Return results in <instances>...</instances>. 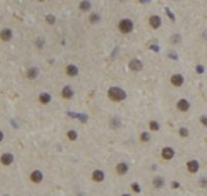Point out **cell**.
Listing matches in <instances>:
<instances>
[{
    "label": "cell",
    "instance_id": "cell-3",
    "mask_svg": "<svg viewBox=\"0 0 207 196\" xmlns=\"http://www.w3.org/2000/svg\"><path fill=\"white\" fill-rule=\"evenodd\" d=\"M162 156H163V159L170 160V159L174 158V151H173L170 146H166V148H163V151H162Z\"/></svg>",
    "mask_w": 207,
    "mask_h": 196
},
{
    "label": "cell",
    "instance_id": "cell-17",
    "mask_svg": "<svg viewBox=\"0 0 207 196\" xmlns=\"http://www.w3.org/2000/svg\"><path fill=\"white\" fill-rule=\"evenodd\" d=\"M72 95H73V91H72V89L69 86L64 87V90H62V97L64 98H72Z\"/></svg>",
    "mask_w": 207,
    "mask_h": 196
},
{
    "label": "cell",
    "instance_id": "cell-7",
    "mask_svg": "<svg viewBox=\"0 0 207 196\" xmlns=\"http://www.w3.org/2000/svg\"><path fill=\"white\" fill-rule=\"evenodd\" d=\"M182 83H184V77H182V75H173L171 76V84L173 86L180 87V86H182Z\"/></svg>",
    "mask_w": 207,
    "mask_h": 196
},
{
    "label": "cell",
    "instance_id": "cell-1",
    "mask_svg": "<svg viewBox=\"0 0 207 196\" xmlns=\"http://www.w3.org/2000/svg\"><path fill=\"white\" fill-rule=\"evenodd\" d=\"M108 97L110 98L112 101H123L124 98L127 97L126 91L120 87H110L108 90Z\"/></svg>",
    "mask_w": 207,
    "mask_h": 196
},
{
    "label": "cell",
    "instance_id": "cell-9",
    "mask_svg": "<svg viewBox=\"0 0 207 196\" xmlns=\"http://www.w3.org/2000/svg\"><path fill=\"white\" fill-rule=\"evenodd\" d=\"M31 180L35 184H39V182H42V180H43V174L40 173L39 170H36V171H33V173L31 174Z\"/></svg>",
    "mask_w": 207,
    "mask_h": 196
},
{
    "label": "cell",
    "instance_id": "cell-20",
    "mask_svg": "<svg viewBox=\"0 0 207 196\" xmlns=\"http://www.w3.org/2000/svg\"><path fill=\"white\" fill-rule=\"evenodd\" d=\"M80 8H81V10H90V2H87V0L81 2V3H80Z\"/></svg>",
    "mask_w": 207,
    "mask_h": 196
},
{
    "label": "cell",
    "instance_id": "cell-13",
    "mask_svg": "<svg viewBox=\"0 0 207 196\" xmlns=\"http://www.w3.org/2000/svg\"><path fill=\"white\" fill-rule=\"evenodd\" d=\"M78 72H79V69H78L76 65H68L66 66V73H68L69 76H76Z\"/></svg>",
    "mask_w": 207,
    "mask_h": 196
},
{
    "label": "cell",
    "instance_id": "cell-10",
    "mask_svg": "<svg viewBox=\"0 0 207 196\" xmlns=\"http://www.w3.org/2000/svg\"><path fill=\"white\" fill-rule=\"evenodd\" d=\"M127 170H128V166L126 164V163H119L117 166H116V171L120 174V175H123V174H126L127 173Z\"/></svg>",
    "mask_w": 207,
    "mask_h": 196
},
{
    "label": "cell",
    "instance_id": "cell-2",
    "mask_svg": "<svg viewBox=\"0 0 207 196\" xmlns=\"http://www.w3.org/2000/svg\"><path fill=\"white\" fill-rule=\"evenodd\" d=\"M133 21L131 19H122V21L119 22V31L122 33H130L133 31Z\"/></svg>",
    "mask_w": 207,
    "mask_h": 196
},
{
    "label": "cell",
    "instance_id": "cell-11",
    "mask_svg": "<svg viewBox=\"0 0 207 196\" xmlns=\"http://www.w3.org/2000/svg\"><path fill=\"white\" fill-rule=\"evenodd\" d=\"M104 178H105V175H104V173L101 170H95L94 173H93V180L97 181V182H101Z\"/></svg>",
    "mask_w": 207,
    "mask_h": 196
},
{
    "label": "cell",
    "instance_id": "cell-8",
    "mask_svg": "<svg viewBox=\"0 0 207 196\" xmlns=\"http://www.w3.org/2000/svg\"><path fill=\"white\" fill-rule=\"evenodd\" d=\"M186 167H188V171H189V173H196V171L199 170V163H197L196 160H189L186 163Z\"/></svg>",
    "mask_w": 207,
    "mask_h": 196
},
{
    "label": "cell",
    "instance_id": "cell-25",
    "mask_svg": "<svg viewBox=\"0 0 207 196\" xmlns=\"http://www.w3.org/2000/svg\"><path fill=\"white\" fill-rule=\"evenodd\" d=\"M46 19H47V22H49L50 25H52V24L55 22V18L52 17V15H47V17H46Z\"/></svg>",
    "mask_w": 207,
    "mask_h": 196
},
{
    "label": "cell",
    "instance_id": "cell-12",
    "mask_svg": "<svg viewBox=\"0 0 207 196\" xmlns=\"http://www.w3.org/2000/svg\"><path fill=\"white\" fill-rule=\"evenodd\" d=\"M13 155L11 153H4L3 156H2V163L3 164H6V166H8V164H11L13 163Z\"/></svg>",
    "mask_w": 207,
    "mask_h": 196
},
{
    "label": "cell",
    "instance_id": "cell-23",
    "mask_svg": "<svg viewBox=\"0 0 207 196\" xmlns=\"http://www.w3.org/2000/svg\"><path fill=\"white\" fill-rule=\"evenodd\" d=\"M149 138H151V137H149V134H148V133H142V134H141V141H144V142L149 141Z\"/></svg>",
    "mask_w": 207,
    "mask_h": 196
},
{
    "label": "cell",
    "instance_id": "cell-18",
    "mask_svg": "<svg viewBox=\"0 0 207 196\" xmlns=\"http://www.w3.org/2000/svg\"><path fill=\"white\" fill-rule=\"evenodd\" d=\"M163 184H164V181H163V178H160V177H156V178H153V187L155 188H162L163 187Z\"/></svg>",
    "mask_w": 207,
    "mask_h": 196
},
{
    "label": "cell",
    "instance_id": "cell-28",
    "mask_svg": "<svg viewBox=\"0 0 207 196\" xmlns=\"http://www.w3.org/2000/svg\"><path fill=\"white\" fill-rule=\"evenodd\" d=\"M197 72H199V73L203 72V66H202V65H197Z\"/></svg>",
    "mask_w": 207,
    "mask_h": 196
},
{
    "label": "cell",
    "instance_id": "cell-19",
    "mask_svg": "<svg viewBox=\"0 0 207 196\" xmlns=\"http://www.w3.org/2000/svg\"><path fill=\"white\" fill-rule=\"evenodd\" d=\"M149 129H151V130H153V131H157L159 129H160V124H159L157 122L152 120V122H149Z\"/></svg>",
    "mask_w": 207,
    "mask_h": 196
},
{
    "label": "cell",
    "instance_id": "cell-26",
    "mask_svg": "<svg viewBox=\"0 0 207 196\" xmlns=\"http://www.w3.org/2000/svg\"><path fill=\"white\" fill-rule=\"evenodd\" d=\"M131 189L134 191V192H139V191H141V189H139V185H138V184H133V185H131Z\"/></svg>",
    "mask_w": 207,
    "mask_h": 196
},
{
    "label": "cell",
    "instance_id": "cell-16",
    "mask_svg": "<svg viewBox=\"0 0 207 196\" xmlns=\"http://www.w3.org/2000/svg\"><path fill=\"white\" fill-rule=\"evenodd\" d=\"M37 75H39V71H37L36 68H31V69H28V72H26L28 79H35Z\"/></svg>",
    "mask_w": 207,
    "mask_h": 196
},
{
    "label": "cell",
    "instance_id": "cell-14",
    "mask_svg": "<svg viewBox=\"0 0 207 196\" xmlns=\"http://www.w3.org/2000/svg\"><path fill=\"white\" fill-rule=\"evenodd\" d=\"M11 36H13V32L10 31V29H3L2 31V40L7 42V40L11 39Z\"/></svg>",
    "mask_w": 207,
    "mask_h": 196
},
{
    "label": "cell",
    "instance_id": "cell-22",
    "mask_svg": "<svg viewBox=\"0 0 207 196\" xmlns=\"http://www.w3.org/2000/svg\"><path fill=\"white\" fill-rule=\"evenodd\" d=\"M98 19H99V17H98V14H91V15H90V21L93 22V24H94V22H97Z\"/></svg>",
    "mask_w": 207,
    "mask_h": 196
},
{
    "label": "cell",
    "instance_id": "cell-24",
    "mask_svg": "<svg viewBox=\"0 0 207 196\" xmlns=\"http://www.w3.org/2000/svg\"><path fill=\"white\" fill-rule=\"evenodd\" d=\"M180 135L181 137H188L189 135V131H188L186 129H180Z\"/></svg>",
    "mask_w": 207,
    "mask_h": 196
},
{
    "label": "cell",
    "instance_id": "cell-4",
    "mask_svg": "<svg viewBox=\"0 0 207 196\" xmlns=\"http://www.w3.org/2000/svg\"><path fill=\"white\" fill-rule=\"evenodd\" d=\"M149 24H151V26L153 29H157V28H160V25H162V19H160V17H157V15H152L151 18H149Z\"/></svg>",
    "mask_w": 207,
    "mask_h": 196
},
{
    "label": "cell",
    "instance_id": "cell-21",
    "mask_svg": "<svg viewBox=\"0 0 207 196\" xmlns=\"http://www.w3.org/2000/svg\"><path fill=\"white\" fill-rule=\"evenodd\" d=\"M68 138H69V140H76V138H78V134H76V131H73V130L68 131Z\"/></svg>",
    "mask_w": 207,
    "mask_h": 196
},
{
    "label": "cell",
    "instance_id": "cell-5",
    "mask_svg": "<svg viewBox=\"0 0 207 196\" xmlns=\"http://www.w3.org/2000/svg\"><path fill=\"white\" fill-rule=\"evenodd\" d=\"M128 68L131 71H141L142 69V62L139 60H131L128 64Z\"/></svg>",
    "mask_w": 207,
    "mask_h": 196
},
{
    "label": "cell",
    "instance_id": "cell-15",
    "mask_svg": "<svg viewBox=\"0 0 207 196\" xmlns=\"http://www.w3.org/2000/svg\"><path fill=\"white\" fill-rule=\"evenodd\" d=\"M39 101L42 104H49L51 101V97H50V94H47V93H43V94L39 95Z\"/></svg>",
    "mask_w": 207,
    "mask_h": 196
},
{
    "label": "cell",
    "instance_id": "cell-6",
    "mask_svg": "<svg viewBox=\"0 0 207 196\" xmlns=\"http://www.w3.org/2000/svg\"><path fill=\"white\" fill-rule=\"evenodd\" d=\"M177 108H178V111H181V112H186L191 108V105L186 100H180L177 102Z\"/></svg>",
    "mask_w": 207,
    "mask_h": 196
},
{
    "label": "cell",
    "instance_id": "cell-29",
    "mask_svg": "<svg viewBox=\"0 0 207 196\" xmlns=\"http://www.w3.org/2000/svg\"><path fill=\"white\" fill-rule=\"evenodd\" d=\"M39 2H44V0H39Z\"/></svg>",
    "mask_w": 207,
    "mask_h": 196
},
{
    "label": "cell",
    "instance_id": "cell-27",
    "mask_svg": "<svg viewBox=\"0 0 207 196\" xmlns=\"http://www.w3.org/2000/svg\"><path fill=\"white\" fill-rule=\"evenodd\" d=\"M200 123L203 126H207V116H202L200 117Z\"/></svg>",
    "mask_w": 207,
    "mask_h": 196
}]
</instances>
